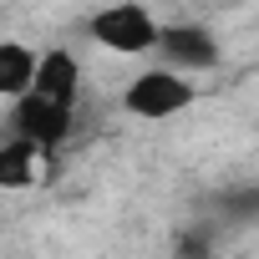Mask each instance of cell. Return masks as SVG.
I'll list each match as a JSON object with an SVG mask.
<instances>
[{"instance_id":"cell-1","label":"cell","mask_w":259,"mask_h":259,"mask_svg":"<svg viewBox=\"0 0 259 259\" xmlns=\"http://www.w3.org/2000/svg\"><path fill=\"white\" fill-rule=\"evenodd\" d=\"M87 31H92V41H102V46H107V51H117V56L158 51V36H163V26L153 21V11H148V6H138V0H117V6L97 11Z\"/></svg>"},{"instance_id":"cell-2","label":"cell","mask_w":259,"mask_h":259,"mask_svg":"<svg viewBox=\"0 0 259 259\" xmlns=\"http://www.w3.org/2000/svg\"><path fill=\"white\" fill-rule=\"evenodd\" d=\"M188 102H193V81L183 71H173V66H153V71L133 76L127 92H122V107L133 112V117H148V122L178 117Z\"/></svg>"},{"instance_id":"cell-3","label":"cell","mask_w":259,"mask_h":259,"mask_svg":"<svg viewBox=\"0 0 259 259\" xmlns=\"http://www.w3.org/2000/svg\"><path fill=\"white\" fill-rule=\"evenodd\" d=\"M11 127H16V138H31V143H41L46 153H56V148L71 138V127H76V102H51V97L31 92V97L16 102Z\"/></svg>"},{"instance_id":"cell-4","label":"cell","mask_w":259,"mask_h":259,"mask_svg":"<svg viewBox=\"0 0 259 259\" xmlns=\"http://www.w3.org/2000/svg\"><path fill=\"white\" fill-rule=\"evenodd\" d=\"M158 56L173 71H208V66H219V41L203 26H163Z\"/></svg>"},{"instance_id":"cell-5","label":"cell","mask_w":259,"mask_h":259,"mask_svg":"<svg viewBox=\"0 0 259 259\" xmlns=\"http://www.w3.org/2000/svg\"><path fill=\"white\" fill-rule=\"evenodd\" d=\"M51 173V153L31 138H11L0 148V183L6 188H36L41 178Z\"/></svg>"},{"instance_id":"cell-6","label":"cell","mask_w":259,"mask_h":259,"mask_svg":"<svg viewBox=\"0 0 259 259\" xmlns=\"http://www.w3.org/2000/svg\"><path fill=\"white\" fill-rule=\"evenodd\" d=\"M36 76H41V56H36L31 46H21V41H6V46H0V92H6L11 102L31 97Z\"/></svg>"},{"instance_id":"cell-7","label":"cell","mask_w":259,"mask_h":259,"mask_svg":"<svg viewBox=\"0 0 259 259\" xmlns=\"http://www.w3.org/2000/svg\"><path fill=\"white\" fill-rule=\"evenodd\" d=\"M76 87H81L76 56H71V51H46V56H41V76H36L31 92H41V97H51V102H76Z\"/></svg>"},{"instance_id":"cell-8","label":"cell","mask_w":259,"mask_h":259,"mask_svg":"<svg viewBox=\"0 0 259 259\" xmlns=\"http://www.w3.org/2000/svg\"><path fill=\"white\" fill-rule=\"evenodd\" d=\"M219 213H224L229 224H249V219H259V183L219 193Z\"/></svg>"},{"instance_id":"cell-9","label":"cell","mask_w":259,"mask_h":259,"mask_svg":"<svg viewBox=\"0 0 259 259\" xmlns=\"http://www.w3.org/2000/svg\"><path fill=\"white\" fill-rule=\"evenodd\" d=\"M213 249H219L213 229H178V244H173L178 259H213Z\"/></svg>"}]
</instances>
